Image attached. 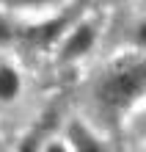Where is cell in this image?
<instances>
[{
    "instance_id": "obj_1",
    "label": "cell",
    "mask_w": 146,
    "mask_h": 152,
    "mask_svg": "<svg viewBox=\"0 0 146 152\" xmlns=\"http://www.w3.org/2000/svg\"><path fill=\"white\" fill-rule=\"evenodd\" d=\"M146 94V58L127 56L113 61L97 80L94 97L108 113H121Z\"/></svg>"
},
{
    "instance_id": "obj_2",
    "label": "cell",
    "mask_w": 146,
    "mask_h": 152,
    "mask_svg": "<svg viewBox=\"0 0 146 152\" xmlns=\"http://www.w3.org/2000/svg\"><path fill=\"white\" fill-rule=\"evenodd\" d=\"M94 47V28L91 25H77L72 36L63 44V58H80Z\"/></svg>"
},
{
    "instance_id": "obj_3",
    "label": "cell",
    "mask_w": 146,
    "mask_h": 152,
    "mask_svg": "<svg viewBox=\"0 0 146 152\" xmlns=\"http://www.w3.org/2000/svg\"><path fill=\"white\" fill-rule=\"evenodd\" d=\"M20 94V75L11 66H0V100L11 102Z\"/></svg>"
},
{
    "instance_id": "obj_4",
    "label": "cell",
    "mask_w": 146,
    "mask_h": 152,
    "mask_svg": "<svg viewBox=\"0 0 146 152\" xmlns=\"http://www.w3.org/2000/svg\"><path fill=\"white\" fill-rule=\"evenodd\" d=\"M63 25H66V20H52V22H47V25H39V28H33V31L28 33V39H31L33 44H50V42L61 33Z\"/></svg>"
},
{
    "instance_id": "obj_5",
    "label": "cell",
    "mask_w": 146,
    "mask_h": 152,
    "mask_svg": "<svg viewBox=\"0 0 146 152\" xmlns=\"http://www.w3.org/2000/svg\"><path fill=\"white\" fill-rule=\"evenodd\" d=\"M72 138H75V147H80V149H102V144L94 136H88L83 127H77V124L72 127Z\"/></svg>"
},
{
    "instance_id": "obj_6",
    "label": "cell",
    "mask_w": 146,
    "mask_h": 152,
    "mask_svg": "<svg viewBox=\"0 0 146 152\" xmlns=\"http://www.w3.org/2000/svg\"><path fill=\"white\" fill-rule=\"evenodd\" d=\"M135 39H138V44H143V47H146V22L138 25V31H135Z\"/></svg>"
},
{
    "instance_id": "obj_7",
    "label": "cell",
    "mask_w": 146,
    "mask_h": 152,
    "mask_svg": "<svg viewBox=\"0 0 146 152\" xmlns=\"http://www.w3.org/2000/svg\"><path fill=\"white\" fill-rule=\"evenodd\" d=\"M11 3H20V6H44L50 0H11Z\"/></svg>"
},
{
    "instance_id": "obj_8",
    "label": "cell",
    "mask_w": 146,
    "mask_h": 152,
    "mask_svg": "<svg viewBox=\"0 0 146 152\" xmlns=\"http://www.w3.org/2000/svg\"><path fill=\"white\" fill-rule=\"evenodd\" d=\"M3 39H11V28L0 22V42H3Z\"/></svg>"
}]
</instances>
